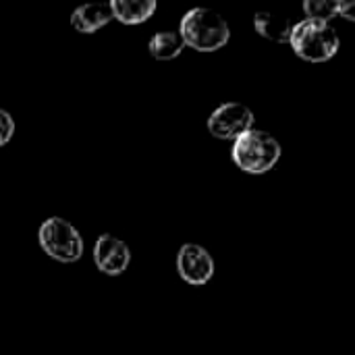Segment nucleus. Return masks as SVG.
<instances>
[{
    "label": "nucleus",
    "mask_w": 355,
    "mask_h": 355,
    "mask_svg": "<svg viewBox=\"0 0 355 355\" xmlns=\"http://www.w3.org/2000/svg\"><path fill=\"white\" fill-rule=\"evenodd\" d=\"M179 35L185 46L198 52H216L231 40V27L227 19L206 6H196L181 17Z\"/></svg>",
    "instance_id": "obj_1"
},
{
    "label": "nucleus",
    "mask_w": 355,
    "mask_h": 355,
    "mask_svg": "<svg viewBox=\"0 0 355 355\" xmlns=\"http://www.w3.org/2000/svg\"><path fill=\"white\" fill-rule=\"evenodd\" d=\"M283 148L279 139L264 129H250L233 141L231 158L237 168L250 175H264L281 160Z\"/></svg>",
    "instance_id": "obj_2"
},
{
    "label": "nucleus",
    "mask_w": 355,
    "mask_h": 355,
    "mask_svg": "<svg viewBox=\"0 0 355 355\" xmlns=\"http://www.w3.org/2000/svg\"><path fill=\"white\" fill-rule=\"evenodd\" d=\"M289 44L300 58L308 62H327L339 52L341 40L331 23L304 19L293 25Z\"/></svg>",
    "instance_id": "obj_3"
},
{
    "label": "nucleus",
    "mask_w": 355,
    "mask_h": 355,
    "mask_svg": "<svg viewBox=\"0 0 355 355\" xmlns=\"http://www.w3.org/2000/svg\"><path fill=\"white\" fill-rule=\"evenodd\" d=\"M37 241L42 252L60 264L79 262L85 250L79 229L62 216L46 218L37 229Z\"/></svg>",
    "instance_id": "obj_4"
},
{
    "label": "nucleus",
    "mask_w": 355,
    "mask_h": 355,
    "mask_svg": "<svg viewBox=\"0 0 355 355\" xmlns=\"http://www.w3.org/2000/svg\"><path fill=\"white\" fill-rule=\"evenodd\" d=\"M250 129H254V112L241 102H225L208 116V131L216 139L235 141Z\"/></svg>",
    "instance_id": "obj_5"
},
{
    "label": "nucleus",
    "mask_w": 355,
    "mask_h": 355,
    "mask_svg": "<svg viewBox=\"0 0 355 355\" xmlns=\"http://www.w3.org/2000/svg\"><path fill=\"white\" fill-rule=\"evenodd\" d=\"M214 258L212 254L198 243H183L177 254V272L183 283L202 287L208 285L214 277Z\"/></svg>",
    "instance_id": "obj_6"
},
{
    "label": "nucleus",
    "mask_w": 355,
    "mask_h": 355,
    "mask_svg": "<svg viewBox=\"0 0 355 355\" xmlns=\"http://www.w3.org/2000/svg\"><path fill=\"white\" fill-rule=\"evenodd\" d=\"M92 256H94V264L100 272L108 275V277H119L123 275L129 264H131V250L129 245L110 235V233H102L96 243H94V250H92Z\"/></svg>",
    "instance_id": "obj_7"
},
{
    "label": "nucleus",
    "mask_w": 355,
    "mask_h": 355,
    "mask_svg": "<svg viewBox=\"0 0 355 355\" xmlns=\"http://www.w3.org/2000/svg\"><path fill=\"white\" fill-rule=\"evenodd\" d=\"M114 19L110 2H87L71 12V27L83 35H92Z\"/></svg>",
    "instance_id": "obj_8"
},
{
    "label": "nucleus",
    "mask_w": 355,
    "mask_h": 355,
    "mask_svg": "<svg viewBox=\"0 0 355 355\" xmlns=\"http://www.w3.org/2000/svg\"><path fill=\"white\" fill-rule=\"evenodd\" d=\"M112 15L123 25H141L150 21L158 8L156 0H112Z\"/></svg>",
    "instance_id": "obj_9"
},
{
    "label": "nucleus",
    "mask_w": 355,
    "mask_h": 355,
    "mask_svg": "<svg viewBox=\"0 0 355 355\" xmlns=\"http://www.w3.org/2000/svg\"><path fill=\"white\" fill-rule=\"evenodd\" d=\"M254 27L256 31L277 44H289L291 42V33H293V23L285 17H279L275 12L268 10H260L254 15Z\"/></svg>",
    "instance_id": "obj_10"
},
{
    "label": "nucleus",
    "mask_w": 355,
    "mask_h": 355,
    "mask_svg": "<svg viewBox=\"0 0 355 355\" xmlns=\"http://www.w3.org/2000/svg\"><path fill=\"white\" fill-rule=\"evenodd\" d=\"M185 48L183 37L179 31H156L148 42V52L156 60H173Z\"/></svg>",
    "instance_id": "obj_11"
},
{
    "label": "nucleus",
    "mask_w": 355,
    "mask_h": 355,
    "mask_svg": "<svg viewBox=\"0 0 355 355\" xmlns=\"http://www.w3.org/2000/svg\"><path fill=\"white\" fill-rule=\"evenodd\" d=\"M304 12L306 19L331 23L333 17H339V0H306Z\"/></svg>",
    "instance_id": "obj_12"
},
{
    "label": "nucleus",
    "mask_w": 355,
    "mask_h": 355,
    "mask_svg": "<svg viewBox=\"0 0 355 355\" xmlns=\"http://www.w3.org/2000/svg\"><path fill=\"white\" fill-rule=\"evenodd\" d=\"M15 131H17V125H15L12 114H10L8 110L0 108V148L6 146V144L12 139Z\"/></svg>",
    "instance_id": "obj_13"
},
{
    "label": "nucleus",
    "mask_w": 355,
    "mask_h": 355,
    "mask_svg": "<svg viewBox=\"0 0 355 355\" xmlns=\"http://www.w3.org/2000/svg\"><path fill=\"white\" fill-rule=\"evenodd\" d=\"M339 17L355 23V0H339Z\"/></svg>",
    "instance_id": "obj_14"
}]
</instances>
